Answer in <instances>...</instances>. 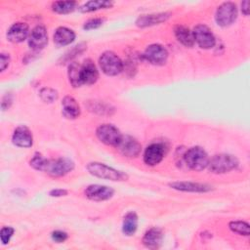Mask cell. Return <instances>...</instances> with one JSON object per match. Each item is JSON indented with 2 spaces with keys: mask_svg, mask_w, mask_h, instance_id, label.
Segmentation results:
<instances>
[{
  "mask_svg": "<svg viewBox=\"0 0 250 250\" xmlns=\"http://www.w3.org/2000/svg\"><path fill=\"white\" fill-rule=\"evenodd\" d=\"M144 58L151 64L162 65L168 59V51L160 44H150L145 50Z\"/></svg>",
  "mask_w": 250,
  "mask_h": 250,
  "instance_id": "9",
  "label": "cell"
},
{
  "mask_svg": "<svg viewBox=\"0 0 250 250\" xmlns=\"http://www.w3.org/2000/svg\"><path fill=\"white\" fill-rule=\"evenodd\" d=\"M67 190L64 188H54L50 190L49 194L52 197H61V196H65L67 194Z\"/></svg>",
  "mask_w": 250,
  "mask_h": 250,
  "instance_id": "35",
  "label": "cell"
},
{
  "mask_svg": "<svg viewBox=\"0 0 250 250\" xmlns=\"http://www.w3.org/2000/svg\"><path fill=\"white\" fill-rule=\"evenodd\" d=\"M99 64L102 71L108 76H115L124 68L123 62L112 51L104 52L99 58Z\"/></svg>",
  "mask_w": 250,
  "mask_h": 250,
  "instance_id": "4",
  "label": "cell"
},
{
  "mask_svg": "<svg viewBox=\"0 0 250 250\" xmlns=\"http://www.w3.org/2000/svg\"><path fill=\"white\" fill-rule=\"evenodd\" d=\"M39 95L41 100L45 103H53L58 99V92L55 89L48 87L42 88L39 92Z\"/></svg>",
  "mask_w": 250,
  "mask_h": 250,
  "instance_id": "30",
  "label": "cell"
},
{
  "mask_svg": "<svg viewBox=\"0 0 250 250\" xmlns=\"http://www.w3.org/2000/svg\"><path fill=\"white\" fill-rule=\"evenodd\" d=\"M97 138L104 145L117 147L123 135L111 124H101L96 130Z\"/></svg>",
  "mask_w": 250,
  "mask_h": 250,
  "instance_id": "7",
  "label": "cell"
},
{
  "mask_svg": "<svg viewBox=\"0 0 250 250\" xmlns=\"http://www.w3.org/2000/svg\"><path fill=\"white\" fill-rule=\"evenodd\" d=\"M229 229L239 235L248 236L250 233V226L244 221H231L229 223Z\"/></svg>",
  "mask_w": 250,
  "mask_h": 250,
  "instance_id": "27",
  "label": "cell"
},
{
  "mask_svg": "<svg viewBox=\"0 0 250 250\" xmlns=\"http://www.w3.org/2000/svg\"><path fill=\"white\" fill-rule=\"evenodd\" d=\"M78 7L76 1H55L52 3V10L58 14H69L72 13Z\"/></svg>",
  "mask_w": 250,
  "mask_h": 250,
  "instance_id": "25",
  "label": "cell"
},
{
  "mask_svg": "<svg viewBox=\"0 0 250 250\" xmlns=\"http://www.w3.org/2000/svg\"><path fill=\"white\" fill-rule=\"evenodd\" d=\"M86 169L91 175L101 179H105L110 181H126L128 178V176L122 171H119L106 164L97 162V161L88 163L86 166Z\"/></svg>",
  "mask_w": 250,
  "mask_h": 250,
  "instance_id": "1",
  "label": "cell"
},
{
  "mask_svg": "<svg viewBox=\"0 0 250 250\" xmlns=\"http://www.w3.org/2000/svg\"><path fill=\"white\" fill-rule=\"evenodd\" d=\"M163 240V232L158 228H150L143 236V243L149 249L159 248Z\"/></svg>",
  "mask_w": 250,
  "mask_h": 250,
  "instance_id": "19",
  "label": "cell"
},
{
  "mask_svg": "<svg viewBox=\"0 0 250 250\" xmlns=\"http://www.w3.org/2000/svg\"><path fill=\"white\" fill-rule=\"evenodd\" d=\"M169 187L173 189L185 191V192H208L212 189V187L202 183L188 182V181H177L169 183Z\"/></svg>",
  "mask_w": 250,
  "mask_h": 250,
  "instance_id": "14",
  "label": "cell"
},
{
  "mask_svg": "<svg viewBox=\"0 0 250 250\" xmlns=\"http://www.w3.org/2000/svg\"><path fill=\"white\" fill-rule=\"evenodd\" d=\"M12 142L19 147H30L33 145L32 133L26 126H19L14 130Z\"/></svg>",
  "mask_w": 250,
  "mask_h": 250,
  "instance_id": "16",
  "label": "cell"
},
{
  "mask_svg": "<svg viewBox=\"0 0 250 250\" xmlns=\"http://www.w3.org/2000/svg\"><path fill=\"white\" fill-rule=\"evenodd\" d=\"M104 21V19H103V18H92L84 22L83 28L85 30L96 29V28H99L100 26H102Z\"/></svg>",
  "mask_w": 250,
  "mask_h": 250,
  "instance_id": "31",
  "label": "cell"
},
{
  "mask_svg": "<svg viewBox=\"0 0 250 250\" xmlns=\"http://www.w3.org/2000/svg\"><path fill=\"white\" fill-rule=\"evenodd\" d=\"M237 18V7L233 2H224L216 10L215 21L218 25L226 27L235 21Z\"/></svg>",
  "mask_w": 250,
  "mask_h": 250,
  "instance_id": "5",
  "label": "cell"
},
{
  "mask_svg": "<svg viewBox=\"0 0 250 250\" xmlns=\"http://www.w3.org/2000/svg\"><path fill=\"white\" fill-rule=\"evenodd\" d=\"M113 5L112 1L108 0H90L80 6L78 9L82 13H90L95 12L101 9H107Z\"/></svg>",
  "mask_w": 250,
  "mask_h": 250,
  "instance_id": "24",
  "label": "cell"
},
{
  "mask_svg": "<svg viewBox=\"0 0 250 250\" xmlns=\"http://www.w3.org/2000/svg\"><path fill=\"white\" fill-rule=\"evenodd\" d=\"M80 68H81V64L76 62H71L68 64L67 75H68L69 82L73 87L82 86L81 79H80Z\"/></svg>",
  "mask_w": 250,
  "mask_h": 250,
  "instance_id": "26",
  "label": "cell"
},
{
  "mask_svg": "<svg viewBox=\"0 0 250 250\" xmlns=\"http://www.w3.org/2000/svg\"><path fill=\"white\" fill-rule=\"evenodd\" d=\"M29 26L25 22L13 23L7 31V39L12 43H21L29 36Z\"/></svg>",
  "mask_w": 250,
  "mask_h": 250,
  "instance_id": "15",
  "label": "cell"
},
{
  "mask_svg": "<svg viewBox=\"0 0 250 250\" xmlns=\"http://www.w3.org/2000/svg\"><path fill=\"white\" fill-rule=\"evenodd\" d=\"M194 43L202 49H211L216 44V38L212 30L205 24H197L192 29Z\"/></svg>",
  "mask_w": 250,
  "mask_h": 250,
  "instance_id": "8",
  "label": "cell"
},
{
  "mask_svg": "<svg viewBox=\"0 0 250 250\" xmlns=\"http://www.w3.org/2000/svg\"><path fill=\"white\" fill-rule=\"evenodd\" d=\"M62 114L69 119H75L80 115V106L76 100L71 96H65L62 102Z\"/></svg>",
  "mask_w": 250,
  "mask_h": 250,
  "instance_id": "21",
  "label": "cell"
},
{
  "mask_svg": "<svg viewBox=\"0 0 250 250\" xmlns=\"http://www.w3.org/2000/svg\"><path fill=\"white\" fill-rule=\"evenodd\" d=\"M186 165L193 171H202L209 164V156L207 152L200 146H192L184 154Z\"/></svg>",
  "mask_w": 250,
  "mask_h": 250,
  "instance_id": "3",
  "label": "cell"
},
{
  "mask_svg": "<svg viewBox=\"0 0 250 250\" xmlns=\"http://www.w3.org/2000/svg\"><path fill=\"white\" fill-rule=\"evenodd\" d=\"M164 146L160 143H152L146 146L144 152V162L148 166L159 164L165 155Z\"/></svg>",
  "mask_w": 250,
  "mask_h": 250,
  "instance_id": "11",
  "label": "cell"
},
{
  "mask_svg": "<svg viewBox=\"0 0 250 250\" xmlns=\"http://www.w3.org/2000/svg\"><path fill=\"white\" fill-rule=\"evenodd\" d=\"M238 159L228 153H220L214 155L209 160V170L214 174H225L238 167Z\"/></svg>",
  "mask_w": 250,
  "mask_h": 250,
  "instance_id": "2",
  "label": "cell"
},
{
  "mask_svg": "<svg viewBox=\"0 0 250 250\" xmlns=\"http://www.w3.org/2000/svg\"><path fill=\"white\" fill-rule=\"evenodd\" d=\"M241 12L244 16L249 15V1L248 0H245L241 3Z\"/></svg>",
  "mask_w": 250,
  "mask_h": 250,
  "instance_id": "36",
  "label": "cell"
},
{
  "mask_svg": "<svg viewBox=\"0 0 250 250\" xmlns=\"http://www.w3.org/2000/svg\"><path fill=\"white\" fill-rule=\"evenodd\" d=\"M47 162H48V159L45 158L42 154L40 153H35L33 155V157L30 159L29 163H30V166L32 168H34L35 170H38V171H42L44 172L45 171V168H46V165H47Z\"/></svg>",
  "mask_w": 250,
  "mask_h": 250,
  "instance_id": "29",
  "label": "cell"
},
{
  "mask_svg": "<svg viewBox=\"0 0 250 250\" xmlns=\"http://www.w3.org/2000/svg\"><path fill=\"white\" fill-rule=\"evenodd\" d=\"M117 148L122 155L133 158L139 156L142 150V146L135 138L126 135L122 137Z\"/></svg>",
  "mask_w": 250,
  "mask_h": 250,
  "instance_id": "13",
  "label": "cell"
},
{
  "mask_svg": "<svg viewBox=\"0 0 250 250\" xmlns=\"http://www.w3.org/2000/svg\"><path fill=\"white\" fill-rule=\"evenodd\" d=\"M86 49H87L86 44H85V43H80V44L74 46V47H73L71 50H69L67 53H65L64 56H63V58H62V61L63 62H71V60H72V59H74L75 57L79 56V54L83 53Z\"/></svg>",
  "mask_w": 250,
  "mask_h": 250,
  "instance_id": "28",
  "label": "cell"
},
{
  "mask_svg": "<svg viewBox=\"0 0 250 250\" xmlns=\"http://www.w3.org/2000/svg\"><path fill=\"white\" fill-rule=\"evenodd\" d=\"M174 34L177 40L186 47H192L194 45V39L192 31L183 24H178L174 27Z\"/></svg>",
  "mask_w": 250,
  "mask_h": 250,
  "instance_id": "22",
  "label": "cell"
},
{
  "mask_svg": "<svg viewBox=\"0 0 250 250\" xmlns=\"http://www.w3.org/2000/svg\"><path fill=\"white\" fill-rule=\"evenodd\" d=\"M76 34L75 32L65 26H60L55 30L54 33V42L58 46H67L75 40Z\"/></svg>",
  "mask_w": 250,
  "mask_h": 250,
  "instance_id": "20",
  "label": "cell"
},
{
  "mask_svg": "<svg viewBox=\"0 0 250 250\" xmlns=\"http://www.w3.org/2000/svg\"><path fill=\"white\" fill-rule=\"evenodd\" d=\"M84 193L87 198L94 201H104L110 199L114 194V189L110 187L94 184L89 185L85 190Z\"/></svg>",
  "mask_w": 250,
  "mask_h": 250,
  "instance_id": "10",
  "label": "cell"
},
{
  "mask_svg": "<svg viewBox=\"0 0 250 250\" xmlns=\"http://www.w3.org/2000/svg\"><path fill=\"white\" fill-rule=\"evenodd\" d=\"M74 169V162L66 157H60L57 159H48L45 173L51 177H62Z\"/></svg>",
  "mask_w": 250,
  "mask_h": 250,
  "instance_id": "6",
  "label": "cell"
},
{
  "mask_svg": "<svg viewBox=\"0 0 250 250\" xmlns=\"http://www.w3.org/2000/svg\"><path fill=\"white\" fill-rule=\"evenodd\" d=\"M15 229L12 227H3L0 230V239L3 245H6L9 243L11 237L14 234Z\"/></svg>",
  "mask_w": 250,
  "mask_h": 250,
  "instance_id": "32",
  "label": "cell"
},
{
  "mask_svg": "<svg viewBox=\"0 0 250 250\" xmlns=\"http://www.w3.org/2000/svg\"><path fill=\"white\" fill-rule=\"evenodd\" d=\"M171 17L169 12H161L154 14L142 15L136 20V25L139 27H147L166 21Z\"/></svg>",
  "mask_w": 250,
  "mask_h": 250,
  "instance_id": "18",
  "label": "cell"
},
{
  "mask_svg": "<svg viewBox=\"0 0 250 250\" xmlns=\"http://www.w3.org/2000/svg\"><path fill=\"white\" fill-rule=\"evenodd\" d=\"M99 78V71L94 63V62L90 59H87L84 61V62L81 64L80 68V79L82 85H92L96 83V81Z\"/></svg>",
  "mask_w": 250,
  "mask_h": 250,
  "instance_id": "17",
  "label": "cell"
},
{
  "mask_svg": "<svg viewBox=\"0 0 250 250\" xmlns=\"http://www.w3.org/2000/svg\"><path fill=\"white\" fill-rule=\"evenodd\" d=\"M10 63V56L8 54L2 53L0 55V69L1 71H4Z\"/></svg>",
  "mask_w": 250,
  "mask_h": 250,
  "instance_id": "34",
  "label": "cell"
},
{
  "mask_svg": "<svg viewBox=\"0 0 250 250\" xmlns=\"http://www.w3.org/2000/svg\"><path fill=\"white\" fill-rule=\"evenodd\" d=\"M48 44V33L44 25L38 24L32 28L28 36V45L32 50L38 51Z\"/></svg>",
  "mask_w": 250,
  "mask_h": 250,
  "instance_id": "12",
  "label": "cell"
},
{
  "mask_svg": "<svg viewBox=\"0 0 250 250\" xmlns=\"http://www.w3.org/2000/svg\"><path fill=\"white\" fill-rule=\"evenodd\" d=\"M138 215L131 211L128 212L124 218H123V222H122V231L125 235L127 236H131L133 235L137 229H138Z\"/></svg>",
  "mask_w": 250,
  "mask_h": 250,
  "instance_id": "23",
  "label": "cell"
},
{
  "mask_svg": "<svg viewBox=\"0 0 250 250\" xmlns=\"http://www.w3.org/2000/svg\"><path fill=\"white\" fill-rule=\"evenodd\" d=\"M67 233L65 231H62V230H55L52 232L51 234V237L52 239L55 241V242H58V243H62V242H64L66 239H67Z\"/></svg>",
  "mask_w": 250,
  "mask_h": 250,
  "instance_id": "33",
  "label": "cell"
}]
</instances>
